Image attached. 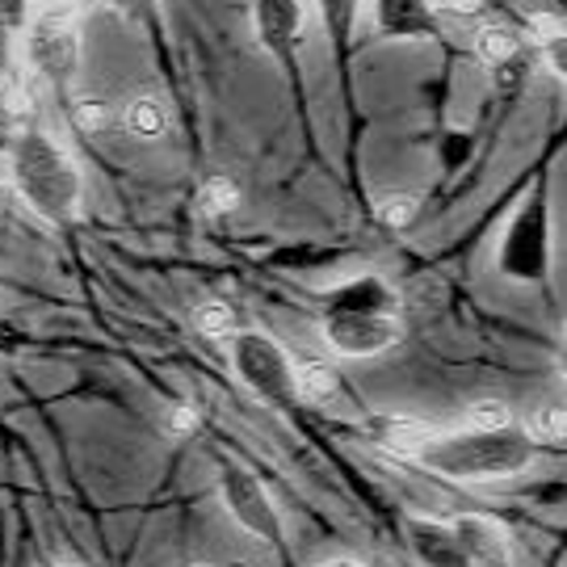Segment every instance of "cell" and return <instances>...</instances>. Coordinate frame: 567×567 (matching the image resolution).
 Returning a JSON list of instances; mask_svg holds the SVG:
<instances>
[{"label":"cell","mask_w":567,"mask_h":567,"mask_svg":"<svg viewBox=\"0 0 567 567\" xmlns=\"http://www.w3.org/2000/svg\"><path fill=\"white\" fill-rule=\"evenodd\" d=\"M454 538L463 543L471 567H508L513 559V543H508V529L496 517H480V513H463L454 517Z\"/></svg>","instance_id":"obj_9"},{"label":"cell","mask_w":567,"mask_h":567,"mask_svg":"<svg viewBox=\"0 0 567 567\" xmlns=\"http://www.w3.org/2000/svg\"><path fill=\"white\" fill-rule=\"evenodd\" d=\"M320 567H362V564H353V559H328V564Z\"/></svg>","instance_id":"obj_28"},{"label":"cell","mask_w":567,"mask_h":567,"mask_svg":"<svg viewBox=\"0 0 567 567\" xmlns=\"http://www.w3.org/2000/svg\"><path fill=\"white\" fill-rule=\"evenodd\" d=\"M231 370L261 404L278 408V412H290L299 404V386H295V362L282 344L274 341L269 332H236L231 337Z\"/></svg>","instance_id":"obj_3"},{"label":"cell","mask_w":567,"mask_h":567,"mask_svg":"<svg viewBox=\"0 0 567 567\" xmlns=\"http://www.w3.org/2000/svg\"><path fill=\"white\" fill-rule=\"evenodd\" d=\"M543 60H547V68L564 81L567 76V34L564 30H555V34H547L543 39Z\"/></svg>","instance_id":"obj_24"},{"label":"cell","mask_w":567,"mask_h":567,"mask_svg":"<svg viewBox=\"0 0 567 567\" xmlns=\"http://www.w3.org/2000/svg\"><path fill=\"white\" fill-rule=\"evenodd\" d=\"M51 567H63V564H51Z\"/></svg>","instance_id":"obj_30"},{"label":"cell","mask_w":567,"mask_h":567,"mask_svg":"<svg viewBox=\"0 0 567 567\" xmlns=\"http://www.w3.org/2000/svg\"><path fill=\"white\" fill-rule=\"evenodd\" d=\"M81 18L68 4H47L25 21V60L47 84L68 89L81 72Z\"/></svg>","instance_id":"obj_4"},{"label":"cell","mask_w":567,"mask_h":567,"mask_svg":"<svg viewBox=\"0 0 567 567\" xmlns=\"http://www.w3.org/2000/svg\"><path fill=\"white\" fill-rule=\"evenodd\" d=\"M194 328L203 332L206 341H231L240 328H236V316L227 303H203L194 311Z\"/></svg>","instance_id":"obj_19"},{"label":"cell","mask_w":567,"mask_h":567,"mask_svg":"<svg viewBox=\"0 0 567 567\" xmlns=\"http://www.w3.org/2000/svg\"><path fill=\"white\" fill-rule=\"evenodd\" d=\"M534 442L517 425L508 429H437L412 454L446 480H508L534 463Z\"/></svg>","instance_id":"obj_1"},{"label":"cell","mask_w":567,"mask_h":567,"mask_svg":"<svg viewBox=\"0 0 567 567\" xmlns=\"http://www.w3.org/2000/svg\"><path fill=\"white\" fill-rule=\"evenodd\" d=\"M501 274L513 282H543L550 261V215H547V189L538 185L517 215L508 219L505 240H501Z\"/></svg>","instance_id":"obj_5"},{"label":"cell","mask_w":567,"mask_h":567,"mask_svg":"<svg viewBox=\"0 0 567 567\" xmlns=\"http://www.w3.org/2000/svg\"><path fill=\"white\" fill-rule=\"evenodd\" d=\"M164 429H168V437H177V442H182V437H194V433H198V412H194V408H168V421H164Z\"/></svg>","instance_id":"obj_25"},{"label":"cell","mask_w":567,"mask_h":567,"mask_svg":"<svg viewBox=\"0 0 567 567\" xmlns=\"http://www.w3.org/2000/svg\"><path fill=\"white\" fill-rule=\"evenodd\" d=\"M433 4V13H454V18H471V13H480V4L484 0H429Z\"/></svg>","instance_id":"obj_26"},{"label":"cell","mask_w":567,"mask_h":567,"mask_svg":"<svg viewBox=\"0 0 567 567\" xmlns=\"http://www.w3.org/2000/svg\"><path fill=\"white\" fill-rule=\"evenodd\" d=\"M475 55H480V63H484L487 72H501V68L522 60V39H517L513 25L492 21V25H484V30L475 34Z\"/></svg>","instance_id":"obj_13"},{"label":"cell","mask_w":567,"mask_h":567,"mask_svg":"<svg viewBox=\"0 0 567 567\" xmlns=\"http://www.w3.org/2000/svg\"><path fill=\"white\" fill-rule=\"evenodd\" d=\"M324 311H400V295L383 278L365 274V278H353V282L328 290Z\"/></svg>","instance_id":"obj_12"},{"label":"cell","mask_w":567,"mask_h":567,"mask_svg":"<svg viewBox=\"0 0 567 567\" xmlns=\"http://www.w3.org/2000/svg\"><path fill=\"white\" fill-rule=\"evenodd\" d=\"M522 433H526L534 446H564V408L559 404L538 408Z\"/></svg>","instance_id":"obj_18"},{"label":"cell","mask_w":567,"mask_h":567,"mask_svg":"<svg viewBox=\"0 0 567 567\" xmlns=\"http://www.w3.org/2000/svg\"><path fill=\"white\" fill-rule=\"evenodd\" d=\"M295 386H299V400H311V404H328L337 395V370L324 362H299L295 365Z\"/></svg>","instance_id":"obj_16"},{"label":"cell","mask_w":567,"mask_h":567,"mask_svg":"<svg viewBox=\"0 0 567 567\" xmlns=\"http://www.w3.org/2000/svg\"><path fill=\"white\" fill-rule=\"evenodd\" d=\"M328 344L344 358H379L404 341L400 311H324Z\"/></svg>","instance_id":"obj_7"},{"label":"cell","mask_w":567,"mask_h":567,"mask_svg":"<svg viewBox=\"0 0 567 567\" xmlns=\"http://www.w3.org/2000/svg\"><path fill=\"white\" fill-rule=\"evenodd\" d=\"M374 30L383 39H433L437 13L429 0H374Z\"/></svg>","instance_id":"obj_11"},{"label":"cell","mask_w":567,"mask_h":567,"mask_svg":"<svg viewBox=\"0 0 567 567\" xmlns=\"http://www.w3.org/2000/svg\"><path fill=\"white\" fill-rule=\"evenodd\" d=\"M76 122H81V131H102L105 126V114H102V105H76Z\"/></svg>","instance_id":"obj_27"},{"label":"cell","mask_w":567,"mask_h":567,"mask_svg":"<svg viewBox=\"0 0 567 567\" xmlns=\"http://www.w3.org/2000/svg\"><path fill=\"white\" fill-rule=\"evenodd\" d=\"M21 21V0H0V76L13 63V25Z\"/></svg>","instance_id":"obj_22"},{"label":"cell","mask_w":567,"mask_h":567,"mask_svg":"<svg viewBox=\"0 0 567 567\" xmlns=\"http://www.w3.org/2000/svg\"><path fill=\"white\" fill-rule=\"evenodd\" d=\"M252 25H257V39L265 51L282 68H295V55L303 47L307 30L303 0H252Z\"/></svg>","instance_id":"obj_8"},{"label":"cell","mask_w":567,"mask_h":567,"mask_svg":"<svg viewBox=\"0 0 567 567\" xmlns=\"http://www.w3.org/2000/svg\"><path fill=\"white\" fill-rule=\"evenodd\" d=\"M114 4L131 25H156V18H161V0H114Z\"/></svg>","instance_id":"obj_23"},{"label":"cell","mask_w":567,"mask_h":567,"mask_svg":"<svg viewBox=\"0 0 567 567\" xmlns=\"http://www.w3.org/2000/svg\"><path fill=\"white\" fill-rule=\"evenodd\" d=\"M122 126L135 140H161L164 131H168V105L161 97H152V93H140V97H131L126 110H122Z\"/></svg>","instance_id":"obj_14"},{"label":"cell","mask_w":567,"mask_h":567,"mask_svg":"<svg viewBox=\"0 0 567 567\" xmlns=\"http://www.w3.org/2000/svg\"><path fill=\"white\" fill-rule=\"evenodd\" d=\"M198 206H203V215H210V219H224V215H231L240 206V185L231 182V177H206Z\"/></svg>","instance_id":"obj_17"},{"label":"cell","mask_w":567,"mask_h":567,"mask_svg":"<svg viewBox=\"0 0 567 567\" xmlns=\"http://www.w3.org/2000/svg\"><path fill=\"white\" fill-rule=\"evenodd\" d=\"M194 567H215V564H194Z\"/></svg>","instance_id":"obj_29"},{"label":"cell","mask_w":567,"mask_h":567,"mask_svg":"<svg viewBox=\"0 0 567 567\" xmlns=\"http://www.w3.org/2000/svg\"><path fill=\"white\" fill-rule=\"evenodd\" d=\"M9 173H13V185L25 198V206L55 227L76 224L81 215V168L76 161L63 152L60 143L51 140L39 126H25L13 147H9Z\"/></svg>","instance_id":"obj_2"},{"label":"cell","mask_w":567,"mask_h":567,"mask_svg":"<svg viewBox=\"0 0 567 567\" xmlns=\"http://www.w3.org/2000/svg\"><path fill=\"white\" fill-rule=\"evenodd\" d=\"M219 496H224L231 522L261 538L269 547H282V517H278V505L269 501L265 484L248 471V466L231 463V458H219Z\"/></svg>","instance_id":"obj_6"},{"label":"cell","mask_w":567,"mask_h":567,"mask_svg":"<svg viewBox=\"0 0 567 567\" xmlns=\"http://www.w3.org/2000/svg\"><path fill=\"white\" fill-rule=\"evenodd\" d=\"M408 547L421 559V567H471L463 543L454 538L446 522H429V517H408Z\"/></svg>","instance_id":"obj_10"},{"label":"cell","mask_w":567,"mask_h":567,"mask_svg":"<svg viewBox=\"0 0 567 567\" xmlns=\"http://www.w3.org/2000/svg\"><path fill=\"white\" fill-rule=\"evenodd\" d=\"M320 4V21H324L328 39L337 47V55H349V42H353V30H358V13H362V0H316Z\"/></svg>","instance_id":"obj_15"},{"label":"cell","mask_w":567,"mask_h":567,"mask_svg":"<svg viewBox=\"0 0 567 567\" xmlns=\"http://www.w3.org/2000/svg\"><path fill=\"white\" fill-rule=\"evenodd\" d=\"M374 215H379V224L391 227V231H408V227L416 224L421 206H416V198H412V194H386Z\"/></svg>","instance_id":"obj_20"},{"label":"cell","mask_w":567,"mask_h":567,"mask_svg":"<svg viewBox=\"0 0 567 567\" xmlns=\"http://www.w3.org/2000/svg\"><path fill=\"white\" fill-rule=\"evenodd\" d=\"M513 425V412L501 400H480V404L466 408V429H508Z\"/></svg>","instance_id":"obj_21"}]
</instances>
